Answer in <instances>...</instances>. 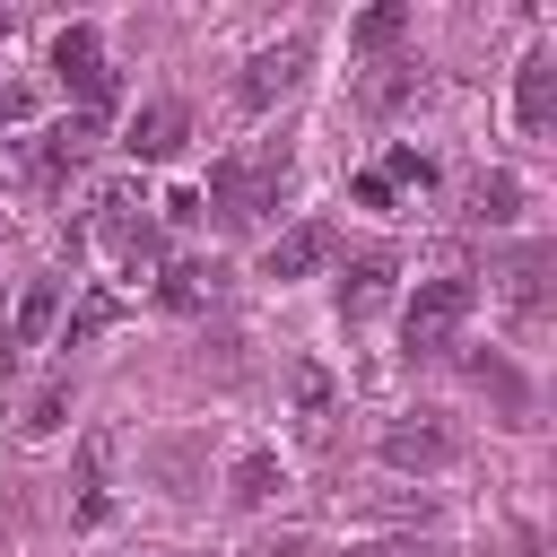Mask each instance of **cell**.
<instances>
[{"instance_id":"1","label":"cell","mask_w":557,"mask_h":557,"mask_svg":"<svg viewBox=\"0 0 557 557\" xmlns=\"http://www.w3.org/2000/svg\"><path fill=\"white\" fill-rule=\"evenodd\" d=\"M278 191H287V148H278V139L252 148V157H226V165L209 174V209H218V226H252L261 209H278Z\"/></svg>"},{"instance_id":"2","label":"cell","mask_w":557,"mask_h":557,"mask_svg":"<svg viewBox=\"0 0 557 557\" xmlns=\"http://www.w3.org/2000/svg\"><path fill=\"white\" fill-rule=\"evenodd\" d=\"M52 70H61V87L78 96V113H104V104H113V70H104V35H96V26H61V35H52Z\"/></svg>"},{"instance_id":"3","label":"cell","mask_w":557,"mask_h":557,"mask_svg":"<svg viewBox=\"0 0 557 557\" xmlns=\"http://www.w3.org/2000/svg\"><path fill=\"white\" fill-rule=\"evenodd\" d=\"M461 322H470V278H426V287L409 296V322H400V331H409L418 357H444Z\"/></svg>"},{"instance_id":"4","label":"cell","mask_w":557,"mask_h":557,"mask_svg":"<svg viewBox=\"0 0 557 557\" xmlns=\"http://www.w3.org/2000/svg\"><path fill=\"white\" fill-rule=\"evenodd\" d=\"M374 453H383L392 470H418V479H426V470H453V461H461V435H453L435 409H418V418H392Z\"/></svg>"},{"instance_id":"5","label":"cell","mask_w":557,"mask_h":557,"mask_svg":"<svg viewBox=\"0 0 557 557\" xmlns=\"http://www.w3.org/2000/svg\"><path fill=\"white\" fill-rule=\"evenodd\" d=\"M305 61H313V52H305L296 35H287V44H270V52H252V61H244V78H235L244 113H270V104H278V96L305 78Z\"/></svg>"},{"instance_id":"6","label":"cell","mask_w":557,"mask_h":557,"mask_svg":"<svg viewBox=\"0 0 557 557\" xmlns=\"http://www.w3.org/2000/svg\"><path fill=\"white\" fill-rule=\"evenodd\" d=\"M183 139H191V104H183V96L139 104V113H131V131H122V148H131V157H148V165H157V157H174Z\"/></svg>"},{"instance_id":"7","label":"cell","mask_w":557,"mask_h":557,"mask_svg":"<svg viewBox=\"0 0 557 557\" xmlns=\"http://www.w3.org/2000/svg\"><path fill=\"white\" fill-rule=\"evenodd\" d=\"M287 400H296V426H305V435H331V418H339V374H331L322 357H296V366H287Z\"/></svg>"},{"instance_id":"8","label":"cell","mask_w":557,"mask_h":557,"mask_svg":"<svg viewBox=\"0 0 557 557\" xmlns=\"http://www.w3.org/2000/svg\"><path fill=\"white\" fill-rule=\"evenodd\" d=\"M513 122L522 131L557 122V52H522V70H513Z\"/></svg>"},{"instance_id":"9","label":"cell","mask_w":557,"mask_h":557,"mask_svg":"<svg viewBox=\"0 0 557 557\" xmlns=\"http://www.w3.org/2000/svg\"><path fill=\"white\" fill-rule=\"evenodd\" d=\"M87 148H96V113H70V122H52V131L35 139V174L61 183L70 165H87Z\"/></svg>"},{"instance_id":"10","label":"cell","mask_w":557,"mask_h":557,"mask_svg":"<svg viewBox=\"0 0 557 557\" xmlns=\"http://www.w3.org/2000/svg\"><path fill=\"white\" fill-rule=\"evenodd\" d=\"M157 296H165V313H200V305L226 296V270H218V261H174V270L157 278Z\"/></svg>"},{"instance_id":"11","label":"cell","mask_w":557,"mask_h":557,"mask_svg":"<svg viewBox=\"0 0 557 557\" xmlns=\"http://www.w3.org/2000/svg\"><path fill=\"white\" fill-rule=\"evenodd\" d=\"M392 278H400V270H392L383 252H366V261H348V270H339V313H348V322H366V313H383V296H392Z\"/></svg>"},{"instance_id":"12","label":"cell","mask_w":557,"mask_h":557,"mask_svg":"<svg viewBox=\"0 0 557 557\" xmlns=\"http://www.w3.org/2000/svg\"><path fill=\"white\" fill-rule=\"evenodd\" d=\"M52 322H61V278H35V287L17 296V322H9V348H0V357L44 348V339H52Z\"/></svg>"},{"instance_id":"13","label":"cell","mask_w":557,"mask_h":557,"mask_svg":"<svg viewBox=\"0 0 557 557\" xmlns=\"http://www.w3.org/2000/svg\"><path fill=\"white\" fill-rule=\"evenodd\" d=\"M322 261H331V226H313V218H305V226H287V235L270 244V261H261V270H270V278H305V270H322Z\"/></svg>"},{"instance_id":"14","label":"cell","mask_w":557,"mask_h":557,"mask_svg":"<svg viewBox=\"0 0 557 557\" xmlns=\"http://www.w3.org/2000/svg\"><path fill=\"white\" fill-rule=\"evenodd\" d=\"M104 453H113L104 435H87V444H78V505H70V513H78V531L113 522V496H104Z\"/></svg>"},{"instance_id":"15","label":"cell","mask_w":557,"mask_h":557,"mask_svg":"<svg viewBox=\"0 0 557 557\" xmlns=\"http://www.w3.org/2000/svg\"><path fill=\"white\" fill-rule=\"evenodd\" d=\"M513 209H522V183H513V174H479V183H470V209H461V218H470V226H505Z\"/></svg>"},{"instance_id":"16","label":"cell","mask_w":557,"mask_h":557,"mask_svg":"<svg viewBox=\"0 0 557 557\" xmlns=\"http://www.w3.org/2000/svg\"><path fill=\"white\" fill-rule=\"evenodd\" d=\"M400 35H409V9H400V0H383V9H366V17L348 26V44H357V52H392Z\"/></svg>"},{"instance_id":"17","label":"cell","mask_w":557,"mask_h":557,"mask_svg":"<svg viewBox=\"0 0 557 557\" xmlns=\"http://www.w3.org/2000/svg\"><path fill=\"white\" fill-rule=\"evenodd\" d=\"M479 383L505 400V426H531V392H522V374H513L505 357H479Z\"/></svg>"},{"instance_id":"18","label":"cell","mask_w":557,"mask_h":557,"mask_svg":"<svg viewBox=\"0 0 557 557\" xmlns=\"http://www.w3.org/2000/svg\"><path fill=\"white\" fill-rule=\"evenodd\" d=\"M278 487H287V479H278V461H270V453H244V461H235V487H226V496H235V505H270Z\"/></svg>"},{"instance_id":"19","label":"cell","mask_w":557,"mask_h":557,"mask_svg":"<svg viewBox=\"0 0 557 557\" xmlns=\"http://www.w3.org/2000/svg\"><path fill=\"white\" fill-rule=\"evenodd\" d=\"M374 174H383V183H392V191H426V183H435V157H426V148H409V139H400V148H392V157H383V165H374Z\"/></svg>"},{"instance_id":"20","label":"cell","mask_w":557,"mask_h":557,"mask_svg":"<svg viewBox=\"0 0 557 557\" xmlns=\"http://www.w3.org/2000/svg\"><path fill=\"white\" fill-rule=\"evenodd\" d=\"M61 418H70V383H35V392H26V418H17V426H26V435H52Z\"/></svg>"},{"instance_id":"21","label":"cell","mask_w":557,"mask_h":557,"mask_svg":"<svg viewBox=\"0 0 557 557\" xmlns=\"http://www.w3.org/2000/svg\"><path fill=\"white\" fill-rule=\"evenodd\" d=\"M96 331H113V296H104V287H96V296H87V305L70 313V339H61V348H87Z\"/></svg>"},{"instance_id":"22","label":"cell","mask_w":557,"mask_h":557,"mask_svg":"<svg viewBox=\"0 0 557 557\" xmlns=\"http://www.w3.org/2000/svg\"><path fill=\"white\" fill-rule=\"evenodd\" d=\"M0 183H44L35 174V139H0Z\"/></svg>"},{"instance_id":"23","label":"cell","mask_w":557,"mask_h":557,"mask_svg":"<svg viewBox=\"0 0 557 557\" xmlns=\"http://www.w3.org/2000/svg\"><path fill=\"white\" fill-rule=\"evenodd\" d=\"M348 557H444V548L409 531V540H366V548H348Z\"/></svg>"},{"instance_id":"24","label":"cell","mask_w":557,"mask_h":557,"mask_svg":"<svg viewBox=\"0 0 557 557\" xmlns=\"http://www.w3.org/2000/svg\"><path fill=\"white\" fill-rule=\"evenodd\" d=\"M348 191H357V209H392V183H383V174H357Z\"/></svg>"},{"instance_id":"25","label":"cell","mask_w":557,"mask_h":557,"mask_svg":"<svg viewBox=\"0 0 557 557\" xmlns=\"http://www.w3.org/2000/svg\"><path fill=\"white\" fill-rule=\"evenodd\" d=\"M26 104H35V96H26L17 78H9V87H0V122H26Z\"/></svg>"},{"instance_id":"26","label":"cell","mask_w":557,"mask_h":557,"mask_svg":"<svg viewBox=\"0 0 557 557\" xmlns=\"http://www.w3.org/2000/svg\"><path fill=\"white\" fill-rule=\"evenodd\" d=\"M261 557H313V540H305V531H287V540H270Z\"/></svg>"},{"instance_id":"27","label":"cell","mask_w":557,"mask_h":557,"mask_svg":"<svg viewBox=\"0 0 557 557\" xmlns=\"http://www.w3.org/2000/svg\"><path fill=\"white\" fill-rule=\"evenodd\" d=\"M9 26H17V17H9V9H0V44H9Z\"/></svg>"},{"instance_id":"28","label":"cell","mask_w":557,"mask_h":557,"mask_svg":"<svg viewBox=\"0 0 557 557\" xmlns=\"http://www.w3.org/2000/svg\"><path fill=\"white\" fill-rule=\"evenodd\" d=\"M139 557H148V548H139Z\"/></svg>"}]
</instances>
